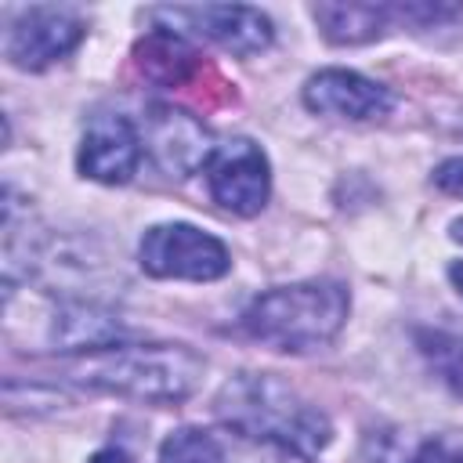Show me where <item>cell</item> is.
Instances as JSON below:
<instances>
[{
	"mask_svg": "<svg viewBox=\"0 0 463 463\" xmlns=\"http://www.w3.org/2000/svg\"><path fill=\"white\" fill-rule=\"evenodd\" d=\"M69 380L134 402H184L203 383L206 362L184 344H112L65 365Z\"/></svg>",
	"mask_w": 463,
	"mask_h": 463,
	"instance_id": "obj_1",
	"label": "cell"
},
{
	"mask_svg": "<svg viewBox=\"0 0 463 463\" xmlns=\"http://www.w3.org/2000/svg\"><path fill=\"white\" fill-rule=\"evenodd\" d=\"M213 412L224 427L286 445L293 452L315 456L329 445L333 427L318 405L304 402L289 383L268 376V373H239L232 376L213 402Z\"/></svg>",
	"mask_w": 463,
	"mask_h": 463,
	"instance_id": "obj_2",
	"label": "cell"
},
{
	"mask_svg": "<svg viewBox=\"0 0 463 463\" xmlns=\"http://www.w3.org/2000/svg\"><path fill=\"white\" fill-rule=\"evenodd\" d=\"M347 289L340 282L311 279V282H293L260 293L246 315L242 326L253 340L275 347V351H318L326 347L347 322Z\"/></svg>",
	"mask_w": 463,
	"mask_h": 463,
	"instance_id": "obj_3",
	"label": "cell"
},
{
	"mask_svg": "<svg viewBox=\"0 0 463 463\" xmlns=\"http://www.w3.org/2000/svg\"><path fill=\"white\" fill-rule=\"evenodd\" d=\"M137 257H141V268L156 279L213 282V279L228 275V268H232L224 242L195 224H184V221L148 228L137 246Z\"/></svg>",
	"mask_w": 463,
	"mask_h": 463,
	"instance_id": "obj_4",
	"label": "cell"
},
{
	"mask_svg": "<svg viewBox=\"0 0 463 463\" xmlns=\"http://www.w3.org/2000/svg\"><path fill=\"white\" fill-rule=\"evenodd\" d=\"M159 463H311V456L239 434L221 423L174 430L159 449Z\"/></svg>",
	"mask_w": 463,
	"mask_h": 463,
	"instance_id": "obj_5",
	"label": "cell"
},
{
	"mask_svg": "<svg viewBox=\"0 0 463 463\" xmlns=\"http://www.w3.org/2000/svg\"><path fill=\"white\" fill-rule=\"evenodd\" d=\"M206 184L217 206L239 217L260 213V206L268 203V188H271V174H268V159L260 145L246 137L217 145L206 163Z\"/></svg>",
	"mask_w": 463,
	"mask_h": 463,
	"instance_id": "obj_6",
	"label": "cell"
},
{
	"mask_svg": "<svg viewBox=\"0 0 463 463\" xmlns=\"http://www.w3.org/2000/svg\"><path fill=\"white\" fill-rule=\"evenodd\" d=\"M87 25L65 11V7H25L11 25H7V58L18 69L40 72L47 65H54L58 58H65L80 40H83Z\"/></svg>",
	"mask_w": 463,
	"mask_h": 463,
	"instance_id": "obj_7",
	"label": "cell"
},
{
	"mask_svg": "<svg viewBox=\"0 0 463 463\" xmlns=\"http://www.w3.org/2000/svg\"><path fill=\"white\" fill-rule=\"evenodd\" d=\"M141 141L145 152L156 159V166L170 177H188L199 166L210 163L213 145H210V130L184 109L174 105H152L141 127Z\"/></svg>",
	"mask_w": 463,
	"mask_h": 463,
	"instance_id": "obj_8",
	"label": "cell"
},
{
	"mask_svg": "<svg viewBox=\"0 0 463 463\" xmlns=\"http://www.w3.org/2000/svg\"><path fill=\"white\" fill-rule=\"evenodd\" d=\"M145 156L141 130L127 116H94L80 141V174L101 184H127Z\"/></svg>",
	"mask_w": 463,
	"mask_h": 463,
	"instance_id": "obj_9",
	"label": "cell"
},
{
	"mask_svg": "<svg viewBox=\"0 0 463 463\" xmlns=\"http://www.w3.org/2000/svg\"><path fill=\"white\" fill-rule=\"evenodd\" d=\"M304 105L336 119H380L391 112V90L351 69H322L304 83Z\"/></svg>",
	"mask_w": 463,
	"mask_h": 463,
	"instance_id": "obj_10",
	"label": "cell"
},
{
	"mask_svg": "<svg viewBox=\"0 0 463 463\" xmlns=\"http://www.w3.org/2000/svg\"><path fill=\"white\" fill-rule=\"evenodd\" d=\"M156 14L170 22H192L195 33L210 36L232 54H257L275 36L268 14L242 4H206V7H177V11H156Z\"/></svg>",
	"mask_w": 463,
	"mask_h": 463,
	"instance_id": "obj_11",
	"label": "cell"
},
{
	"mask_svg": "<svg viewBox=\"0 0 463 463\" xmlns=\"http://www.w3.org/2000/svg\"><path fill=\"white\" fill-rule=\"evenodd\" d=\"M134 65L141 69V76L156 87H188L192 80H199L206 72L203 54L184 43L174 29H156L145 40H137L134 47Z\"/></svg>",
	"mask_w": 463,
	"mask_h": 463,
	"instance_id": "obj_12",
	"label": "cell"
},
{
	"mask_svg": "<svg viewBox=\"0 0 463 463\" xmlns=\"http://www.w3.org/2000/svg\"><path fill=\"white\" fill-rule=\"evenodd\" d=\"M54 344L65 351H101L112 344H123V326L119 318H112L109 311L94 307V304H72L65 311L54 315V329H51Z\"/></svg>",
	"mask_w": 463,
	"mask_h": 463,
	"instance_id": "obj_13",
	"label": "cell"
},
{
	"mask_svg": "<svg viewBox=\"0 0 463 463\" xmlns=\"http://www.w3.org/2000/svg\"><path fill=\"white\" fill-rule=\"evenodd\" d=\"M311 14L322 25V36L329 43H365V40H376L383 33L391 7H376V4H315Z\"/></svg>",
	"mask_w": 463,
	"mask_h": 463,
	"instance_id": "obj_14",
	"label": "cell"
},
{
	"mask_svg": "<svg viewBox=\"0 0 463 463\" xmlns=\"http://www.w3.org/2000/svg\"><path fill=\"white\" fill-rule=\"evenodd\" d=\"M416 344L423 351V358L430 362V369L463 398V333H449V329H420Z\"/></svg>",
	"mask_w": 463,
	"mask_h": 463,
	"instance_id": "obj_15",
	"label": "cell"
},
{
	"mask_svg": "<svg viewBox=\"0 0 463 463\" xmlns=\"http://www.w3.org/2000/svg\"><path fill=\"white\" fill-rule=\"evenodd\" d=\"M434 184H438L441 192H449V195H459V199H463V156L445 159V163L434 170Z\"/></svg>",
	"mask_w": 463,
	"mask_h": 463,
	"instance_id": "obj_16",
	"label": "cell"
},
{
	"mask_svg": "<svg viewBox=\"0 0 463 463\" xmlns=\"http://www.w3.org/2000/svg\"><path fill=\"white\" fill-rule=\"evenodd\" d=\"M449 235H452V239L463 246V217L449 224ZM449 279H452V286L463 293V260H452V264H449Z\"/></svg>",
	"mask_w": 463,
	"mask_h": 463,
	"instance_id": "obj_17",
	"label": "cell"
},
{
	"mask_svg": "<svg viewBox=\"0 0 463 463\" xmlns=\"http://www.w3.org/2000/svg\"><path fill=\"white\" fill-rule=\"evenodd\" d=\"M90 463H130V456H127L123 449H101Z\"/></svg>",
	"mask_w": 463,
	"mask_h": 463,
	"instance_id": "obj_18",
	"label": "cell"
}]
</instances>
